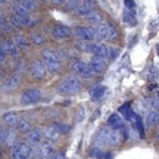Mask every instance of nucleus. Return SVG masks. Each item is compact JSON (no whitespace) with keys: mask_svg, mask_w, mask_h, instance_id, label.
Returning <instances> with one entry per match:
<instances>
[{"mask_svg":"<svg viewBox=\"0 0 159 159\" xmlns=\"http://www.w3.org/2000/svg\"><path fill=\"white\" fill-rule=\"evenodd\" d=\"M122 139H123V135L120 132L111 128L109 125L102 127L97 133V137L94 140V147H98V148L117 147L122 142Z\"/></svg>","mask_w":159,"mask_h":159,"instance_id":"f257e3e1","label":"nucleus"},{"mask_svg":"<svg viewBox=\"0 0 159 159\" xmlns=\"http://www.w3.org/2000/svg\"><path fill=\"white\" fill-rule=\"evenodd\" d=\"M81 88H82L81 77H78L77 75H70L57 86V93L61 96H72L80 92Z\"/></svg>","mask_w":159,"mask_h":159,"instance_id":"f03ea898","label":"nucleus"},{"mask_svg":"<svg viewBox=\"0 0 159 159\" xmlns=\"http://www.w3.org/2000/svg\"><path fill=\"white\" fill-rule=\"evenodd\" d=\"M41 58H42V62L46 66L47 72H50V73H58L61 71V66H62L61 65V57L52 48L42 50Z\"/></svg>","mask_w":159,"mask_h":159,"instance_id":"7ed1b4c3","label":"nucleus"},{"mask_svg":"<svg viewBox=\"0 0 159 159\" xmlns=\"http://www.w3.org/2000/svg\"><path fill=\"white\" fill-rule=\"evenodd\" d=\"M117 39H118V31L113 25L108 22H102L96 27V42H101L103 40L116 41Z\"/></svg>","mask_w":159,"mask_h":159,"instance_id":"20e7f679","label":"nucleus"},{"mask_svg":"<svg viewBox=\"0 0 159 159\" xmlns=\"http://www.w3.org/2000/svg\"><path fill=\"white\" fill-rule=\"evenodd\" d=\"M78 47H81L86 52H91L93 56H98L104 60L109 57V47L102 42H81L80 41Z\"/></svg>","mask_w":159,"mask_h":159,"instance_id":"39448f33","label":"nucleus"},{"mask_svg":"<svg viewBox=\"0 0 159 159\" xmlns=\"http://www.w3.org/2000/svg\"><path fill=\"white\" fill-rule=\"evenodd\" d=\"M35 153V149L27 142H19L11 148L12 159H31Z\"/></svg>","mask_w":159,"mask_h":159,"instance_id":"423d86ee","label":"nucleus"},{"mask_svg":"<svg viewBox=\"0 0 159 159\" xmlns=\"http://www.w3.org/2000/svg\"><path fill=\"white\" fill-rule=\"evenodd\" d=\"M120 111L124 113V116L127 117V119L129 120V123L132 124V127L135 129V132L142 137L144 138V123H143V119L140 118V116H138L132 108L129 107H122Z\"/></svg>","mask_w":159,"mask_h":159,"instance_id":"0eeeda50","label":"nucleus"},{"mask_svg":"<svg viewBox=\"0 0 159 159\" xmlns=\"http://www.w3.org/2000/svg\"><path fill=\"white\" fill-rule=\"evenodd\" d=\"M73 32L81 42H96V29L91 26H76Z\"/></svg>","mask_w":159,"mask_h":159,"instance_id":"6e6552de","label":"nucleus"},{"mask_svg":"<svg viewBox=\"0 0 159 159\" xmlns=\"http://www.w3.org/2000/svg\"><path fill=\"white\" fill-rule=\"evenodd\" d=\"M71 70L73 71L75 75H77L78 77H84V78H89V77H93L96 73L94 71L92 70V67L89 66V63H86L81 60H76L72 66H71Z\"/></svg>","mask_w":159,"mask_h":159,"instance_id":"1a4fd4ad","label":"nucleus"},{"mask_svg":"<svg viewBox=\"0 0 159 159\" xmlns=\"http://www.w3.org/2000/svg\"><path fill=\"white\" fill-rule=\"evenodd\" d=\"M41 97H42V93L39 88H27L22 92L20 97V102L22 104H32V103L39 102Z\"/></svg>","mask_w":159,"mask_h":159,"instance_id":"9d476101","label":"nucleus"},{"mask_svg":"<svg viewBox=\"0 0 159 159\" xmlns=\"http://www.w3.org/2000/svg\"><path fill=\"white\" fill-rule=\"evenodd\" d=\"M10 22L14 25V27H32L37 24V19L32 17L31 15H27V16L12 15L10 17Z\"/></svg>","mask_w":159,"mask_h":159,"instance_id":"9b49d317","label":"nucleus"},{"mask_svg":"<svg viewBox=\"0 0 159 159\" xmlns=\"http://www.w3.org/2000/svg\"><path fill=\"white\" fill-rule=\"evenodd\" d=\"M108 125H109L111 128H113V129L120 132L122 135H123V139H127L128 129H127V127H125V124H124L123 118H122L119 114H117V113L112 114V116L108 118Z\"/></svg>","mask_w":159,"mask_h":159,"instance_id":"f8f14e48","label":"nucleus"},{"mask_svg":"<svg viewBox=\"0 0 159 159\" xmlns=\"http://www.w3.org/2000/svg\"><path fill=\"white\" fill-rule=\"evenodd\" d=\"M55 153V147L52 142L45 140L42 142L37 149H35V157L36 159H48Z\"/></svg>","mask_w":159,"mask_h":159,"instance_id":"ddd939ff","label":"nucleus"},{"mask_svg":"<svg viewBox=\"0 0 159 159\" xmlns=\"http://www.w3.org/2000/svg\"><path fill=\"white\" fill-rule=\"evenodd\" d=\"M30 73L35 80H42L45 78L47 70L42 60H34L32 63L30 65Z\"/></svg>","mask_w":159,"mask_h":159,"instance_id":"4468645a","label":"nucleus"},{"mask_svg":"<svg viewBox=\"0 0 159 159\" xmlns=\"http://www.w3.org/2000/svg\"><path fill=\"white\" fill-rule=\"evenodd\" d=\"M51 34L55 39L57 40H63V39H68L72 34V29L66 26V25H53L51 29Z\"/></svg>","mask_w":159,"mask_h":159,"instance_id":"2eb2a0df","label":"nucleus"},{"mask_svg":"<svg viewBox=\"0 0 159 159\" xmlns=\"http://www.w3.org/2000/svg\"><path fill=\"white\" fill-rule=\"evenodd\" d=\"M45 138V130L42 128H32L26 133V140L29 144H39Z\"/></svg>","mask_w":159,"mask_h":159,"instance_id":"dca6fc26","label":"nucleus"},{"mask_svg":"<svg viewBox=\"0 0 159 159\" xmlns=\"http://www.w3.org/2000/svg\"><path fill=\"white\" fill-rule=\"evenodd\" d=\"M20 83H21V75L20 73H14L11 77H9L5 81V83L1 86V88L4 91H12V89L17 88Z\"/></svg>","mask_w":159,"mask_h":159,"instance_id":"f3484780","label":"nucleus"},{"mask_svg":"<svg viewBox=\"0 0 159 159\" xmlns=\"http://www.w3.org/2000/svg\"><path fill=\"white\" fill-rule=\"evenodd\" d=\"M89 66L92 67V70L94 71V73H102L106 67H107V63H106V60L102 58V57H98V56H93L89 61Z\"/></svg>","mask_w":159,"mask_h":159,"instance_id":"a211bd4d","label":"nucleus"},{"mask_svg":"<svg viewBox=\"0 0 159 159\" xmlns=\"http://www.w3.org/2000/svg\"><path fill=\"white\" fill-rule=\"evenodd\" d=\"M20 117L15 112H7L2 116V122L9 127V128H17Z\"/></svg>","mask_w":159,"mask_h":159,"instance_id":"6ab92c4d","label":"nucleus"},{"mask_svg":"<svg viewBox=\"0 0 159 159\" xmlns=\"http://www.w3.org/2000/svg\"><path fill=\"white\" fill-rule=\"evenodd\" d=\"M4 43V47L6 50V53L10 55L11 57H16L19 53H20V48L17 47V45L14 42V40H10V39H6L5 41H2Z\"/></svg>","mask_w":159,"mask_h":159,"instance_id":"aec40b11","label":"nucleus"},{"mask_svg":"<svg viewBox=\"0 0 159 159\" xmlns=\"http://www.w3.org/2000/svg\"><path fill=\"white\" fill-rule=\"evenodd\" d=\"M17 129L21 133H29L32 129V123L30 120L29 117H20L19 119V124H17Z\"/></svg>","mask_w":159,"mask_h":159,"instance_id":"412c9836","label":"nucleus"},{"mask_svg":"<svg viewBox=\"0 0 159 159\" xmlns=\"http://www.w3.org/2000/svg\"><path fill=\"white\" fill-rule=\"evenodd\" d=\"M145 120H147V124L149 127H154L159 123V112L158 111H148L147 114H145Z\"/></svg>","mask_w":159,"mask_h":159,"instance_id":"4be33fe9","label":"nucleus"},{"mask_svg":"<svg viewBox=\"0 0 159 159\" xmlns=\"http://www.w3.org/2000/svg\"><path fill=\"white\" fill-rule=\"evenodd\" d=\"M84 20L88 22V24H91V25H96V26H98V25H101L102 22H103V16L98 12V11H92L87 17H84Z\"/></svg>","mask_w":159,"mask_h":159,"instance_id":"5701e85b","label":"nucleus"},{"mask_svg":"<svg viewBox=\"0 0 159 159\" xmlns=\"http://www.w3.org/2000/svg\"><path fill=\"white\" fill-rule=\"evenodd\" d=\"M104 92H106V87H103V86L97 84V86L92 87L91 91H89V94H91L92 101H94V102H96V101H99V99L103 97Z\"/></svg>","mask_w":159,"mask_h":159,"instance_id":"b1692460","label":"nucleus"},{"mask_svg":"<svg viewBox=\"0 0 159 159\" xmlns=\"http://www.w3.org/2000/svg\"><path fill=\"white\" fill-rule=\"evenodd\" d=\"M58 135H60V130L57 129L56 125L48 127V128L45 130V138H46V140H48V142H55V140H57Z\"/></svg>","mask_w":159,"mask_h":159,"instance_id":"393cba45","label":"nucleus"},{"mask_svg":"<svg viewBox=\"0 0 159 159\" xmlns=\"http://www.w3.org/2000/svg\"><path fill=\"white\" fill-rule=\"evenodd\" d=\"M11 11H12V15H16V16H27L30 15V11L22 6L20 2H16L11 6Z\"/></svg>","mask_w":159,"mask_h":159,"instance_id":"a878e982","label":"nucleus"},{"mask_svg":"<svg viewBox=\"0 0 159 159\" xmlns=\"http://www.w3.org/2000/svg\"><path fill=\"white\" fill-rule=\"evenodd\" d=\"M91 155L96 157L98 159H111L112 158V154L109 152H106V150H103V148H98V147H93Z\"/></svg>","mask_w":159,"mask_h":159,"instance_id":"bb28decb","label":"nucleus"},{"mask_svg":"<svg viewBox=\"0 0 159 159\" xmlns=\"http://www.w3.org/2000/svg\"><path fill=\"white\" fill-rule=\"evenodd\" d=\"M12 40H14V42L17 45V47H19L20 50H21V48H26V47L29 46V40H27L26 36L22 35V34H16Z\"/></svg>","mask_w":159,"mask_h":159,"instance_id":"cd10ccee","label":"nucleus"},{"mask_svg":"<svg viewBox=\"0 0 159 159\" xmlns=\"http://www.w3.org/2000/svg\"><path fill=\"white\" fill-rule=\"evenodd\" d=\"M30 41H31V43L40 46V45H43L46 42V37L40 32H34L30 35Z\"/></svg>","mask_w":159,"mask_h":159,"instance_id":"c85d7f7f","label":"nucleus"},{"mask_svg":"<svg viewBox=\"0 0 159 159\" xmlns=\"http://www.w3.org/2000/svg\"><path fill=\"white\" fill-rule=\"evenodd\" d=\"M92 11H94V10H92V9H88V7H86V6H83L82 4L73 11V14L76 15V16H78V17H87Z\"/></svg>","mask_w":159,"mask_h":159,"instance_id":"c756f323","label":"nucleus"},{"mask_svg":"<svg viewBox=\"0 0 159 159\" xmlns=\"http://www.w3.org/2000/svg\"><path fill=\"white\" fill-rule=\"evenodd\" d=\"M19 2L22 6H25L30 12L35 11L39 7V0H19Z\"/></svg>","mask_w":159,"mask_h":159,"instance_id":"7c9ffc66","label":"nucleus"},{"mask_svg":"<svg viewBox=\"0 0 159 159\" xmlns=\"http://www.w3.org/2000/svg\"><path fill=\"white\" fill-rule=\"evenodd\" d=\"M123 19H124V21H125L128 25H135V24H137L135 15H134V11H133V10H128V9H127V10L124 11Z\"/></svg>","mask_w":159,"mask_h":159,"instance_id":"2f4dec72","label":"nucleus"},{"mask_svg":"<svg viewBox=\"0 0 159 159\" xmlns=\"http://www.w3.org/2000/svg\"><path fill=\"white\" fill-rule=\"evenodd\" d=\"M80 6V0H67L63 5V9L66 11H75L77 7Z\"/></svg>","mask_w":159,"mask_h":159,"instance_id":"473e14b6","label":"nucleus"},{"mask_svg":"<svg viewBox=\"0 0 159 159\" xmlns=\"http://www.w3.org/2000/svg\"><path fill=\"white\" fill-rule=\"evenodd\" d=\"M0 30L2 32H6V34H12L14 30H15V27H14V25L10 21H5L4 24L0 25Z\"/></svg>","mask_w":159,"mask_h":159,"instance_id":"72a5a7b5","label":"nucleus"},{"mask_svg":"<svg viewBox=\"0 0 159 159\" xmlns=\"http://www.w3.org/2000/svg\"><path fill=\"white\" fill-rule=\"evenodd\" d=\"M15 138H16V133L14 132V128H10V129H9V132H7V134H6L5 143H6L7 145H12V143H14Z\"/></svg>","mask_w":159,"mask_h":159,"instance_id":"f704fd0d","label":"nucleus"},{"mask_svg":"<svg viewBox=\"0 0 159 159\" xmlns=\"http://www.w3.org/2000/svg\"><path fill=\"white\" fill-rule=\"evenodd\" d=\"M6 50H5V47H4V43L2 42H0V65H2L4 62H5V60H6Z\"/></svg>","mask_w":159,"mask_h":159,"instance_id":"c9c22d12","label":"nucleus"},{"mask_svg":"<svg viewBox=\"0 0 159 159\" xmlns=\"http://www.w3.org/2000/svg\"><path fill=\"white\" fill-rule=\"evenodd\" d=\"M82 5L88 9L94 10V7L97 6V2H96V0H82Z\"/></svg>","mask_w":159,"mask_h":159,"instance_id":"e433bc0d","label":"nucleus"},{"mask_svg":"<svg viewBox=\"0 0 159 159\" xmlns=\"http://www.w3.org/2000/svg\"><path fill=\"white\" fill-rule=\"evenodd\" d=\"M6 134H7V132H6L2 127H0V144L5 142V139H6Z\"/></svg>","mask_w":159,"mask_h":159,"instance_id":"4c0bfd02","label":"nucleus"},{"mask_svg":"<svg viewBox=\"0 0 159 159\" xmlns=\"http://www.w3.org/2000/svg\"><path fill=\"white\" fill-rule=\"evenodd\" d=\"M48 159H65V155H63V153H62V152H60V153H58V152H57V153L55 152V153H53Z\"/></svg>","mask_w":159,"mask_h":159,"instance_id":"58836bf2","label":"nucleus"},{"mask_svg":"<svg viewBox=\"0 0 159 159\" xmlns=\"http://www.w3.org/2000/svg\"><path fill=\"white\" fill-rule=\"evenodd\" d=\"M125 7L128 9V10H134V7H135V4H134V1L133 0H125Z\"/></svg>","mask_w":159,"mask_h":159,"instance_id":"ea45409f","label":"nucleus"},{"mask_svg":"<svg viewBox=\"0 0 159 159\" xmlns=\"http://www.w3.org/2000/svg\"><path fill=\"white\" fill-rule=\"evenodd\" d=\"M67 0H50V2H52L53 5H56V6H60V5H65V2H66Z\"/></svg>","mask_w":159,"mask_h":159,"instance_id":"a19ab883","label":"nucleus"},{"mask_svg":"<svg viewBox=\"0 0 159 159\" xmlns=\"http://www.w3.org/2000/svg\"><path fill=\"white\" fill-rule=\"evenodd\" d=\"M5 21H6V17H5L4 12H1V11H0V25H1V24H4Z\"/></svg>","mask_w":159,"mask_h":159,"instance_id":"79ce46f5","label":"nucleus"},{"mask_svg":"<svg viewBox=\"0 0 159 159\" xmlns=\"http://www.w3.org/2000/svg\"><path fill=\"white\" fill-rule=\"evenodd\" d=\"M9 0H0V5H4V4H6Z\"/></svg>","mask_w":159,"mask_h":159,"instance_id":"37998d69","label":"nucleus"},{"mask_svg":"<svg viewBox=\"0 0 159 159\" xmlns=\"http://www.w3.org/2000/svg\"><path fill=\"white\" fill-rule=\"evenodd\" d=\"M1 36H2V31L0 30V37H1Z\"/></svg>","mask_w":159,"mask_h":159,"instance_id":"c03bdc74","label":"nucleus"},{"mask_svg":"<svg viewBox=\"0 0 159 159\" xmlns=\"http://www.w3.org/2000/svg\"><path fill=\"white\" fill-rule=\"evenodd\" d=\"M40 1H50V0H40Z\"/></svg>","mask_w":159,"mask_h":159,"instance_id":"a18cd8bd","label":"nucleus"},{"mask_svg":"<svg viewBox=\"0 0 159 159\" xmlns=\"http://www.w3.org/2000/svg\"><path fill=\"white\" fill-rule=\"evenodd\" d=\"M158 112H159V107H158Z\"/></svg>","mask_w":159,"mask_h":159,"instance_id":"49530a36","label":"nucleus"}]
</instances>
